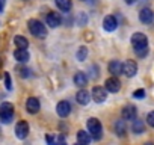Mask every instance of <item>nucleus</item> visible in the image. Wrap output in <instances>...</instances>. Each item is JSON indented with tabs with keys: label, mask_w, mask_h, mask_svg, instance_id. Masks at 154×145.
<instances>
[{
	"label": "nucleus",
	"mask_w": 154,
	"mask_h": 145,
	"mask_svg": "<svg viewBox=\"0 0 154 145\" xmlns=\"http://www.w3.org/2000/svg\"><path fill=\"white\" fill-rule=\"evenodd\" d=\"M27 24H29V30H30V33L33 36H36L39 39H42V38L47 36V29H45V26L39 20H29Z\"/></svg>",
	"instance_id": "obj_1"
},
{
	"label": "nucleus",
	"mask_w": 154,
	"mask_h": 145,
	"mask_svg": "<svg viewBox=\"0 0 154 145\" xmlns=\"http://www.w3.org/2000/svg\"><path fill=\"white\" fill-rule=\"evenodd\" d=\"M14 118V104L12 103H2L0 104V121L5 122V124H9Z\"/></svg>",
	"instance_id": "obj_2"
},
{
	"label": "nucleus",
	"mask_w": 154,
	"mask_h": 145,
	"mask_svg": "<svg viewBox=\"0 0 154 145\" xmlns=\"http://www.w3.org/2000/svg\"><path fill=\"white\" fill-rule=\"evenodd\" d=\"M88 130H89V133L92 134V137H94L95 140L101 139L103 128H101V122H100L97 118H89V119H88Z\"/></svg>",
	"instance_id": "obj_3"
},
{
	"label": "nucleus",
	"mask_w": 154,
	"mask_h": 145,
	"mask_svg": "<svg viewBox=\"0 0 154 145\" xmlns=\"http://www.w3.org/2000/svg\"><path fill=\"white\" fill-rule=\"evenodd\" d=\"M27 134H29V124H27V121L17 122V125H15V136L18 139H26Z\"/></svg>",
	"instance_id": "obj_4"
},
{
	"label": "nucleus",
	"mask_w": 154,
	"mask_h": 145,
	"mask_svg": "<svg viewBox=\"0 0 154 145\" xmlns=\"http://www.w3.org/2000/svg\"><path fill=\"white\" fill-rule=\"evenodd\" d=\"M91 97H92V98H94V101H97V103H103V101H106V98H107L106 88L95 86V88L92 89V92H91Z\"/></svg>",
	"instance_id": "obj_5"
},
{
	"label": "nucleus",
	"mask_w": 154,
	"mask_h": 145,
	"mask_svg": "<svg viewBox=\"0 0 154 145\" xmlns=\"http://www.w3.org/2000/svg\"><path fill=\"white\" fill-rule=\"evenodd\" d=\"M131 44H133V48H136V47H145V45H148V38L143 33L136 32L131 36Z\"/></svg>",
	"instance_id": "obj_6"
},
{
	"label": "nucleus",
	"mask_w": 154,
	"mask_h": 145,
	"mask_svg": "<svg viewBox=\"0 0 154 145\" xmlns=\"http://www.w3.org/2000/svg\"><path fill=\"white\" fill-rule=\"evenodd\" d=\"M56 112H57V115H59L60 118L68 116V115H69V112H71V104H69V101H66V100L59 101V103H57V106H56Z\"/></svg>",
	"instance_id": "obj_7"
},
{
	"label": "nucleus",
	"mask_w": 154,
	"mask_h": 145,
	"mask_svg": "<svg viewBox=\"0 0 154 145\" xmlns=\"http://www.w3.org/2000/svg\"><path fill=\"white\" fill-rule=\"evenodd\" d=\"M45 23H47L50 27H57V26L62 24V17H60V14H57V12H50V14H47V17H45Z\"/></svg>",
	"instance_id": "obj_8"
},
{
	"label": "nucleus",
	"mask_w": 154,
	"mask_h": 145,
	"mask_svg": "<svg viewBox=\"0 0 154 145\" xmlns=\"http://www.w3.org/2000/svg\"><path fill=\"white\" fill-rule=\"evenodd\" d=\"M122 72L128 77H133L136 72H137V65L134 60H127L124 65H122Z\"/></svg>",
	"instance_id": "obj_9"
},
{
	"label": "nucleus",
	"mask_w": 154,
	"mask_h": 145,
	"mask_svg": "<svg viewBox=\"0 0 154 145\" xmlns=\"http://www.w3.org/2000/svg\"><path fill=\"white\" fill-rule=\"evenodd\" d=\"M103 27H104V30H107V32H113V30L118 27L116 18H115L113 15H106L104 20H103Z\"/></svg>",
	"instance_id": "obj_10"
},
{
	"label": "nucleus",
	"mask_w": 154,
	"mask_h": 145,
	"mask_svg": "<svg viewBox=\"0 0 154 145\" xmlns=\"http://www.w3.org/2000/svg\"><path fill=\"white\" fill-rule=\"evenodd\" d=\"M104 85H106V91H109V92H118V91L121 89V82H119L118 77H110V79H107Z\"/></svg>",
	"instance_id": "obj_11"
},
{
	"label": "nucleus",
	"mask_w": 154,
	"mask_h": 145,
	"mask_svg": "<svg viewBox=\"0 0 154 145\" xmlns=\"http://www.w3.org/2000/svg\"><path fill=\"white\" fill-rule=\"evenodd\" d=\"M26 109H27V112H29V113H38V112H39V109H41L39 100H38V98H35V97L27 98V101H26Z\"/></svg>",
	"instance_id": "obj_12"
},
{
	"label": "nucleus",
	"mask_w": 154,
	"mask_h": 145,
	"mask_svg": "<svg viewBox=\"0 0 154 145\" xmlns=\"http://www.w3.org/2000/svg\"><path fill=\"white\" fill-rule=\"evenodd\" d=\"M139 20H140V23H143V24H149V23L154 20V14H152V11H151L149 8H143V9H140V12H139Z\"/></svg>",
	"instance_id": "obj_13"
},
{
	"label": "nucleus",
	"mask_w": 154,
	"mask_h": 145,
	"mask_svg": "<svg viewBox=\"0 0 154 145\" xmlns=\"http://www.w3.org/2000/svg\"><path fill=\"white\" fill-rule=\"evenodd\" d=\"M136 113H137V110H136V107H134L133 104L125 106V107L122 109V118H124L125 121H133V119H136Z\"/></svg>",
	"instance_id": "obj_14"
},
{
	"label": "nucleus",
	"mask_w": 154,
	"mask_h": 145,
	"mask_svg": "<svg viewBox=\"0 0 154 145\" xmlns=\"http://www.w3.org/2000/svg\"><path fill=\"white\" fill-rule=\"evenodd\" d=\"M122 65L124 63H121L119 60H110L109 62V72H110L113 77L119 76L121 72H122Z\"/></svg>",
	"instance_id": "obj_15"
},
{
	"label": "nucleus",
	"mask_w": 154,
	"mask_h": 145,
	"mask_svg": "<svg viewBox=\"0 0 154 145\" xmlns=\"http://www.w3.org/2000/svg\"><path fill=\"white\" fill-rule=\"evenodd\" d=\"M75 98H77V101H79L82 106H86V104H88V103L92 100L91 94H89V92H88L85 88H82L79 92H77V97H75Z\"/></svg>",
	"instance_id": "obj_16"
},
{
	"label": "nucleus",
	"mask_w": 154,
	"mask_h": 145,
	"mask_svg": "<svg viewBox=\"0 0 154 145\" xmlns=\"http://www.w3.org/2000/svg\"><path fill=\"white\" fill-rule=\"evenodd\" d=\"M92 140V136L85 131V130H79L77 131V143H80V145H89Z\"/></svg>",
	"instance_id": "obj_17"
},
{
	"label": "nucleus",
	"mask_w": 154,
	"mask_h": 145,
	"mask_svg": "<svg viewBox=\"0 0 154 145\" xmlns=\"http://www.w3.org/2000/svg\"><path fill=\"white\" fill-rule=\"evenodd\" d=\"M14 57H15V60H18L20 63H26V62L29 60L30 54H29V51H27V50L17 48V50H15V53H14Z\"/></svg>",
	"instance_id": "obj_18"
},
{
	"label": "nucleus",
	"mask_w": 154,
	"mask_h": 145,
	"mask_svg": "<svg viewBox=\"0 0 154 145\" xmlns=\"http://www.w3.org/2000/svg\"><path fill=\"white\" fill-rule=\"evenodd\" d=\"M74 83L79 86V88H85V86L88 85V76L85 74V72H75Z\"/></svg>",
	"instance_id": "obj_19"
},
{
	"label": "nucleus",
	"mask_w": 154,
	"mask_h": 145,
	"mask_svg": "<svg viewBox=\"0 0 154 145\" xmlns=\"http://www.w3.org/2000/svg\"><path fill=\"white\" fill-rule=\"evenodd\" d=\"M131 131L136 133V134H140L145 131V121L142 119H133V124H131Z\"/></svg>",
	"instance_id": "obj_20"
},
{
	"label": "nucleus",
	"mask_w": 154,
	"mask_h": 145,
	"mask_svg": "<svg viewBox=\"0 0 154 145\" xmlns=\"http://www.w3.org/2000/svg\"><path fill=\"white\" fill-rule=\"evenodd\" d=\"M54 3H56V6H57L62 12H68V11H71V8H72L71 0H54Z\"/></svg>",
	"instance_id": "obj_21"
},
{
	"label": "nucleus",
	"mask_w": 154,
	"mask_h": 145,
	"mask_svg": "<svg viewBox=\"0 0 154 145\" xmlns=\"http://www.w3.org/2000/svg\"><path fill=\"white\" fill-rule=\"evenodd\" d=\"M14 42H15L17 48H23V50H26V48L29 47V41H27L24 36H21V35H17V36L14 38Z\"/></svg>",
	"instance_id": "obj_22"
},
{
	"label": "nucleus",
	"mask_w": 154,
	"mask_h": 145,
	"mask_svg": "<svg viewBox=\"0 0 154 145\" xmlns=\"http://www.w3.org/2000/svg\"><path fill=\"white\" fill-rule=\"evenodd\" d=\"M115 133L118 134V136H125V133H127V127H125V122L124 121H116L115 122Z\"/></svg>",
	"instance_id": "obj_23"
},
{
	"label": "nucleus",
	"mask_w": 154,
	"mask_h": 145,
	"mask_svg": "<svg viewBox=\"0 0 154 145\" xmlns=\"http://www.w3.org/2000/svg\"><path fill=\"white\" fill-rule=\"evenodd\" d=\"M134 53H136V56H139V57H145V56L148 54V45H145V47H136V48H134Z\"/></svg>",
	"instance_id": "obj_24"
},
{
	"label": "nucleus",
	"mask_w": 154,
	"mask_h": 145,
	"mask_svg": "<svg viewBox=\"0 0 154 145\" xmlns=\"http://www.w3.org/2000/svg\"><path fill=\"white\" fill-rule=\"evenodd\" d=\"M75 56H77V59H79V60H85L86 56H88V48H86V47H80Z\"/></svg>",
	"instance_id": "obj_25"
},
{
	"label": "nucleus",
	"mask_w": 154,
	"mask_h": 145,
	"mask_svg": "<svg viewBox=\"0 0 154 145\" xmlns=\"http://www.w3.org/2000/svg\"><path fill=\"white\" fill-rule=\"evenodd\" d=\"M5 86H6V89H12V82H11V76L8 74V72H5Z\"/></svg>",
	"instance_id": "obj_26"
},
{
	"label": "nucleus",
	"mask_w": 154,
	"mask_h": 145,
	"mask_svg": "<svg viewBox=\"0 0 154 145\" xmlns=\"http://www.w3.org/2000/svg\"><path fill=\"white\" fill-rule=\"evenodd\" d=\"M146 124L151 125V127H154V110L149 112V113L146 115Z\"/></svg>",
	"instance_id": "obj_27"
},
{
	"label": "nucleus",
	"mask_w": 154,
	"mask_h": 145,
	"mask_svg": "<svg viewBox=\"0 0 154 145\" xmlns=\"http://www.w3.org/2000/svg\"><path fill=\"white\" fill-rule=\"evenodd\" d=\"M18 74H20L21 77H29V76H30V71H29L27 68H18Z\"/></svg>",
	"instance_id": "obj_28"
},
{
	"label": "nucleus",
	"mask_w": 154,
	"mask_h": 145,
	"mask_svg": "<svg viewBox=\"0 0 154 145\" xmlns=\"http://www.w3.org/2000/svg\"><path fill=\"white\" fill-rule=\"evenodd\" d=\"M133 97H134V98H143V97H145V91H143V89H136V91L133 92Z\"/></svg>",
	"instance_id": "obj_29"
},
{
	"label": "nucleus",
	"mask_w": 154,
	"mask_h": 145,
	"mask_svg": "<svg viewBox=\"0 0 154 145\" xmlns=\"http://www.w3.org/2000/svg\"><path fill=\"white\" fill-rule=\"evenodd\" d=\"M85 23H86V15H85V14H80L79 17H77V24L82 26V24H85Z\"/></svg>",
	"instance_id": "obj_30"
},
{
	"label": "nucleus",
	"mask_w": 154,
	"mask_h": 145,
	"mask_svg": "<svg viewBox=\"0 0 154 145\" xmlns=\"http://www.w3.org/2000/svg\"><path fill=\"white\" fill-rule=\"evenodd\" d=\"M45 140H47L48 145H56V139H54L51 134H47V136H45Z\"/></svg>",
	"instance_id": "obj_31"
},
{
	"label": "nucleus",
	"mask_w": 154,
	"mask_h": 145,
	"mask_svg": "<svg viewBox=\"0 0 154 145\" xmlns=\"http://www.w3.org/2000/svg\"><path fill=\"white\" fill-rule=\"evenodd\" d=\"M94 69L97 71V65L91 66V71H94ZM91 77H92V79H97V77H98V72H91Z\"/></svg>",
	"instance_id": "obj_32"
},
{
	"label": "nucleus",
	"mask_w": 154,
	"mask_h": 145,
	"mask_svg": "<svg viewBox=\"0 0 154 145\" xmlns=\"http://www.w3.org/2000/svg\"><path fill=\"white\" fill-rule=\"evenodd\" d=\"M5 3H6V0H0V12H3V9H5Z\"/></svg>",
	"instance_id": "obj_33"
},
{
	"label": "nucleus",
	"mask_w": 154,
	"mask_h": 145,
	"mask_svg": "<svg viewBox=\"0 0 154 145\" xmlns=\"http://www.w3.org/2000/svg\"><path fill=\"white\" fill-rule=\"evenodd\" d=\"M136 2H137V0H125L127 5H133V3H136Z\"/></svg>",
	"instance_id": "obj_34"
},
{
	"label": "nucleus",
	"mask_w": 154,
	"mask_h": 145,
	"mask_svg": "<svg viewBox=\"0 0 154 145\" xmlns=\"http://www.w3.org/2000/svg\"><path fill=\"white\" fill-rule=\"evenodd\" d=\"M143 145H154L152 142H146V143H143Z\"/></svg>",
	"instance_id": "obj_35"
},
{
	"label": "nucleus",
	"mask_w": 154,
	"mask_h": 145,
	"mask_svg": "<svg viewBox=\"0 0 154 145\" xmlns=\"http://www.w3.org/2000/svg\"><path fill=\"white\" fill-rule=\"evenodd\" d=\"M74 145H80V143H74Z\"/></svg>",
	"instance_id": "obj_36"
}]
</instances>
